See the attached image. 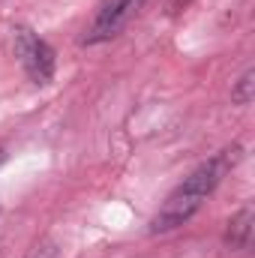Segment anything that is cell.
I'll list each match as a JSON object with an SVG mask.
<instances>
[{
    "instance_id": "obj_1",
    "label": "cell",
    "mask_w": 255,
    "mask_h": 258,
    "mask_svg": "<svg viewBox=\"0 0 255 258\" xmlns=\"http://www.w3.org/2000/svg\"><path fill=\"white\" fill-rule=\"evenodd\" d=\"M240 156H243V147L231 144V147L219 150L216 156H210L207 162H201L195 171H189V177H183V183L168 195L165 204L153 213L150 231L153 234H165V231H174V228L186 225L201 210V204L213 195V189L222 183V177L240 162Z\"/></svg>"
},
{
    "instance_id": "obj_2",
    "label": "cell",
    "mask_w": 255,
    "mask_h": 258,
    "mask_svg": "<svg viewBox=\"0 0 255 258\" xmlns=\"http://www.w3.org/2000/svg\"><path fill=\"white\" fill-rule=\"evenodd\" d=\"M12 33H15L12 36L15 39V57H18L21 69L27 72V78L33 84H48L51 75H54V51H51V45L36 30H30L24 24H18Z\"/></svg>"
},
{
    "instance_id": "obj_3",
    "label": "cell",
    "mask_w": 255,
    "mask_h": 258,
    "mask_svg": "<svg viewBox=\"0 0 255 258\" xmlns=\"http://www.w3.org/2000/svg\"><path fill=\"white\" fill-rule=\"evenodd\" d=\"M138 6H141V0H102V6H99L93 24H90V30L84 33L81 42H84V45H96V42H105V39L117 36V33L123 30V24L135 15Z\"/></svg>"
},
{
    "instance_id": "obj_4",
    "label": "cell",
    "mask_w": 255,
    "mask_h": 258,
    "mask_svg": "<svg viewBox=\"0 0 255 258\" xmlns=\"http://www.w3.org/2000/svg\"><path fill=\"white\" fill-rule=\"evenodd\" d=\"M252 228H255V210L252 204H243L231 219H228V228H225V246L228 249H249L252 246Z\"/></svg>"
},
{
    "instance_id": "obj_5",
    "label": "cell",
    "mask_w": 255,
    "mask_h": 258,
    "mask_svg": "<svg viewBox=\"0 0 255 258\" xmlns=\"http://www.w3.org/2000/svg\"><path fill=\"white\" fill-rule=\"evenodd\" d=\"M252 99H255V69H246L237 78V84L231 87V102L234 105H249Z\"/></svg>"
},
{
    "instance_id": "obj_6",
    "label": "cell",
    "mask_w": 255,
    "mask_h": 258,
    "mask_svg": "<svg viewBox=\"0 0 255 258\" xmlns=\"http://www.w3.org/2000/svg\"><path fill=\"white\" fill-rule=\"evenodd\" d=\"M192 0H174V3H171V9H174V12H180V9H183V6H189Z\"/></svg>"
},
{
    "instance_id": "obj_7",
    "label": "cell",
    "mask_w": 255,
    "mask_h": 258,
    "mask_svg": "<svg viewBox=\"0 0 255 258\" xmlns=\"http://www.w3.org/2000/svg\"><path fill=\"white\" fill-rule=\"evenodd\" d=\"M30 258H51V249H42V252L36 249V252H33V255H30Z\"/></svg>"
},
{
    "instance_id": "obj_8",
    "label": "cell",
    "mask_w": 255,
    "mask_h": 258,
    "mask_svg": "<svg viewBox=\"0 0 255 258\" xmlns=\"http://www.w3.org/2000/svg\"><path fill=\"white\" fill-rule=\"evenodd\" d=\"M0 162H3V150H0Z\"/></svg>"
}]
</instances>
